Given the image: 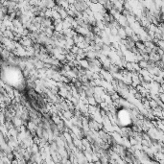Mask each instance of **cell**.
<instances>
[]
</instances>
